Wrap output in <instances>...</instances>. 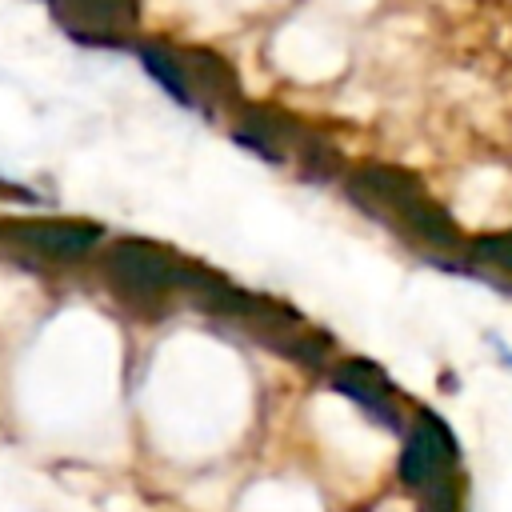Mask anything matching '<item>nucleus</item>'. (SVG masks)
<instances>
[{
    "label": "nucleus",
    "mask_w": 512,
    "mask_h": 512,
    "mask_svg": "<svg viewBox=\"0 0 512 512\" xmlns=\"http://www.w3.org/2000/svg\"><path fill=\"white\" fill-rule=\"evenodd\" d=\"M104 228L92 220H16L8 228V240H16L28 252L52 256V260H76L100 244Z\"/></svg>",
    "instance_id": "7ed1b4c3"
},
{
    "label": "nucleus",
    "mask_w": 512,
    "mask_h": 512,
    "mask_svg": "<svg viewBox=\"0 0 512 512\" xmlns=\"http://www.w3.org/2000/svg\"><path fill=\"white\" fill-rule=\"evenodd\" d=\"M400 224H408V232L412 236H420L424 244H436V248H456L460 244V236H456V224L448 220V212L436 204V200H416L404 216H400Z\"/></svg>",
    "instance_id": "0eeeda50"
},
{
    "label": "nucleus",
    "mask_w": 512,
    "mask_h": 512,
    "mask_svg": "<svg viewBox=\"0 0 512 512\" xmlns=\"http://www.w3.org/2000/svg\"><path fill=\"white\" fill-rule=\"evenodd\" d=\"M424 492V512H456V488H452V480H448V472L444 476H436L428 488H420Z\"/></svg>",
    "instance_id": "9d476101"
},
{
    "label": "nucleus",
    "mask_w": 512,
    "mask_h": 512,
    "mask_svg": "<svg viewBox=\"0 0 512 512\" xmlns=\"http://www.w3.org/2000/svg\"><path fill=\"white\" fill-rule=\"evenodd\" d=\"M456 460V436L448 432V424L436 416V412H420L416 416V428L404 436V448H400V460H396V472L408 488H428L436 476L448 472V464Z\"/></svg>",
    "instance_id": "f03ea898"
},
{
    "label": "nucleus",
    "mask_w": 512,
    "mask_h": 512,
    "mask_svg": "<svg viewBox=\"0 0 512 512\" xmlns=\"http://www.w3.org/2000/svg\"><path fill=\"white\" fill-rule=\"evenodd\" d=\"M472 256L480 264H492L500 272H512V232H500V236H480L472 244Z\"/></svg>",
    "instance_id": "1a4fd4ad"
},
{
    "label": "nucleus",
    "mask_w": 512,
    "mask_h": 512,
    "mask_svg": "<svg viewBox=\"0 0 512 512\" xmlns=\"http://www.w3.org/2000/svg\"><path fill=\"white\" fill-rule=\"evenodd\" d=\"M332 388L348 400H356L364 412H372V420L388 424V428H400V412L392 404L396 388L388 384V376L372 364V360H340L332 368Z\"/></svg>",
    "instance_id": "39448f33"
},
{
    "label": "nucleus",
    "mask_w": 512,
    "mask_h": 512,
    "mask_svg": "<svg viewBox=\"0 0 512 512\" xmlns=\"http://www.w3.org/2000/svg\"><path fill=\"white\" fill-rule=\"evenodd\" d=\"M180 64H184V76H188V88L200 100H212V104H232L240 100V84H236V72L224 56L208 52V48H192V52H180Z\"/></svg>",
    "instance_id": "423d86ee"
},
{
    "label": "nucleus",
    "mask_w": 512,
    "mask_h": 512,
    "mask_svg": "<svg viewBox=\"0 0 512 512\" xmlns=\"http://www.w3.org/2000/svg\"><path fill=\"white\" fill-rule=\"evenodd\" d=\"M108 276H112L120 296H128L136 304H152V300H160L176 288L180 256L168 252L164 244L128 236V240H116L108 248Z\"/></svg>",
    "instance_id": "f257e3e1"
},
{
    "label": "nucleus",
    "mask_w": 512,
    "mask_h": 512,
    "mask_svg": "<svg viewBox=\"0 0 512 512\" xmlns=\"http://www.w3.org/2000/svg\"><path fill=\"white\" fill-rule=\"evenodd\" d=\"M140 60H144V68L156 76V84H160L172 100L196 104V96H192V88H188V76H184V64H180V52H172V48H164V44H144V48H140Z\"/></svg>",
    "instance_id": "6e6552de"
},
{
    "label": "nucleus",
    "mask_w": 512,
    "mask_h": 512,
    "mask_svg": "<svg viewBox=\"0 0 512 512\" xmlns=\"http://www.w3.org/2000/svg\"><path fill=\"white\" fill-rule=\"evenodd\" d=\"M64 28L84 44H116L136 24V0H52Z\"/></svg>",
    "instance_id": "20e7f679"
}]
</instances>
